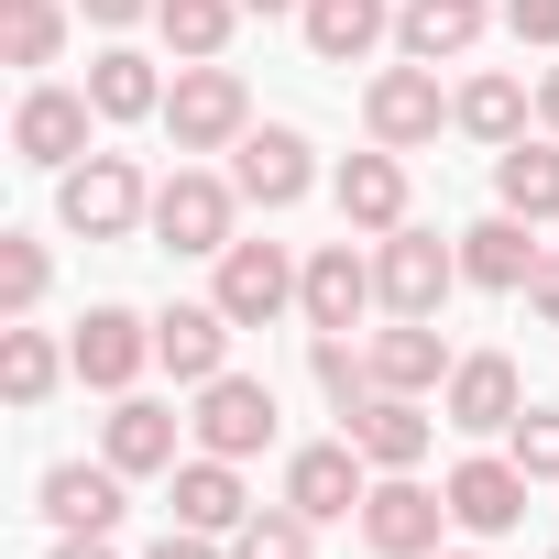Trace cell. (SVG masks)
<instances>
[{"label":"cell","mask_w":559,"mask_h":559,"mask_svg":"<svg viewBox=\"0 0 559 559\" xmlns=\"http://www.w3.org/2000/svg\"><path fill=\"white\" fill-rule=\"evenodd\" d=\"M78 12H88V23H143L154 0H78Z\"/></svg>","instance_id":"cell-39"},{"label":"cell","mask_w":559,"mask_h":559,"mask_svg":"<svg viewBox=\"0 0 559 559\" xmlns=\"http://www.w3.org/2000/svg\"><path fill=\"white\" fill-rule=\"evenodd\" d=\"M395 45H406L417 67L472 56V45H483V0H406V12H395Z\"/></svg>","instance_id":"cell-24"},{"label":"cell","mask_w":559,"mask_h":559,"mask_svg":"<svg viewBox=\"0 0 559 559\" xmlns=\"http://www.w3.org/2000/svg\"><path fill=\"white\" fill-rule=\"evenodd\" d=\"M450 121H461L472 143H515V121H526V88H515V78H472Z\"/></svg>","instance_id":"cell-31"},{"label":"cell","mask_w":559,"mask_h":559,"mask_svg":"<svg viewBox=\"0 0 559 559\" xmlns=\"http://www.w3.org/2000/svg\"><path fill=\"white\" fill-rule=\"evenodd\" d=\"M526 297H537V319H548V330H559V252H548V263H537V286H526Z\"/></svg>","instance_id":"cell-38"},{"label":"cell","mask_w":559,"mask_h":559,"mask_svg":"<svg viewBox=\"0 0 559 559\" xmlns=\"http://www.w3.org/2000/svg\"><path fill=\"white\" fill-rule=\"evenodd\" d=\"M45 515H56L67 537H110V526H121V461H99V472H88V461H56V472H45Z\"/></svg>","instance_id":"cell-21"},{"label":"cell","mask_w":559,"mask_h":559,"mask_svg":"<svg viewBox=\"0 0 559 559\" xmlns=\"http://www.w3.org/2000/svg\"><path fill=\"white\" fill-rule=\"evenodd\" d=\"M165 132H176V154H230L241 132H252V88L209 56V67H176V88H165Z\"/></svg>","instance_id":"cell-1"},{"label":"cell","mask_w":559,"mask_h":559,"mask_svg":"<svg viewBox=\"0 0 559 559\" xmlns=\"http://www.w3.org/2000/svg\"><path fill=\"white\" fill-rule=\"evenodd\" d=\"M56 373H67V362H56V341H45V330H23V319L0 330V395H12V406H45V395H56Z\"/></svg>","instance_id":"cell-29"},{"label":"cell","mask_w":559,"mask_h":559,"mask_svg":"<svg viewBox=\"0 0 559 559\" xmlns=\"http://www.w3.org/2000/svg\"><path fill=\"white\" fill-rule=\"evenodd\" d=\"M88 110H99V99H78V88H34V99L12 110V154H23V165H78V154H88Z\"/></svg>","instance_id":"cell-15"},{"label":"cell","mask_w":559,"mask_h":559,"mask_svg":"<svg viewBox=\"0 0 559 559\" xmlns=\"http://www.w3.org/2000/svg\"><path fill=\"white\" fill-rule=\"evenodd\" d=\"M154 362L176 373V384H219L230 373V308L209 297V308H165L154 319Z\"/></svg>","instance_id":"cell-12"},{"label":"cell","mask_w":559,"mask_h":559,"mask_svg":"<svg viewBox=\"0 0 559 559\" xmlns=\"http://www.w3.org/2000/svg\"><path fill=\"white\" fill-rule=\"evenodd\" d=\"M241 12H308V0H241Z\"/></svg>","instance_id":"cell-42"},{"label":"cell","mask_w":559,"mask_h":559,"mask_svg":"<svg viewBox=\"0 0 559 559\" xmlns=\"http://www.w3.org/2000/svg\"><path fill=\"white\" fill-rule=\"evenodd\" d=\"M297 286H308V274L286 263V241H230L209 297L230 308V330H263V319H286V308H297Z\"/></svg>","instance_id":"cell-5"},{"label":"cell","mask_w":559,"mask_h":559,"mask_svg":"<svg viewBox=\"0 0 559 559\" xmlns=\"http://www.w3.org/2000/svg\"><path fill=\"white\" fill-rule=\"evenodd\" d=\"M230 209H241V187L176 165V176L154 187V241H165V252H230Z\"/></svg>","instance_id":"cell-6"},{"label":"cell","mask_w":559,"mask_h":559,"mask_svg":"<svg viewBox=\"0 0 559 559\" xmlns=\"http://www.w3.org/2000/svg\"><path fill=\"white\" fill-rule=\"evenodd\" d=\"M461 559H483V548H461Z\"/></svg>","instance_id":"cell-43"},{"label":"cell","mask_w":559,"mask_h":559,"mask_svg":"<svg viewBox=\"0 0 559 559\" xmlns=\"http://www.w3.org/2000/svg\"><path fill=\"white\" fill-rule=\"evenodd\" d=\"M67 362H78V384L132 395V373L154 362V319H132V308H88V319H78V341H67Z\"/></svg>","instance_id":"cell-8"},{"label":"cell","mask_w":559,"mask_h":559,"mask_svg":"<svg viewBox=\"0 0 559 559\" xmlns=\"http://www.w3.org/2000/svg\"><path fill=\"white\" fill-rule=\"evenodd\" d=\"M88 99H99V121H143V110H165V78H154L143 56H121V45H110V56L88 67Z\"/></svg>","instance_id":"cell-27"},{"label":"cell","mask_w":559,"mask_h":559,"mask_svg":"<svg viewBox=\"0 0 559 559\" xmlns=\"http://www.w3.org/2000/svg\"><path fill=\"white\" fill-rule=\"evenodd\" d=\"M384 23H395L384 0H308V45H319L330 67H352V56H373V45H384Z\"/></svg>","instance_id":"cell-26"},{"label":"cell","mask_w":559,"mask_h":559,"mask_svg":"<svg viewBox=\"0 0 559 559\" xmlns=\"http://www.w3.org/2000/svg\"><path fill=\"white\" fill-rule=\"evenodd\" d=\"M198 450H219V461H252V450H274V384H252V373H219V384H198Z\"/></svg>","instance_id":"cell-9"},{"label":"cell","mask_w":559,"mask_h":559,"mask_svg":"<svg viewBox=\"0 0 559 559\" xmlns=\"http://www.w3.org/2000/svg\"><path fill=\"white\" fill-rule=\"evenodd\" d=\"M428 439H439V428L417 417V395H362V406H352V450H362L373 472H417Z\"/></svg>","instance_id":"cell-20"},{"label":"cell","mask_w":559,"mask_h":559,"mask_svg":"<svg viewBox=\"0 0 559 559\" xmlns=\"http://www.w3.org/2000/svg\"><path fill=\"white\" fill-rule=\"evenodd\" d=\"M143 559H219V548H209V537H198V526H165V537H154V548H143Z\"/></svg>","instance_id":"cell-37"},{"label":"cell","mask_w":559,"mask_h":559,"mask_svg":"<svg viewBox=\"0 0 559 559\" xmlns=\"http://www.w3.org/2000/svg\"><path fill=\"white\" fill-rule=\"evenodd\" d=\"M99 450H110L121 472H176V406L121 395V406H110V428H99Z\"/></svg>","instance_id":"cell-23"},{"label":"cell","mask_w":559,"mask_h":559,"mask_svg":"<svg viewBox=\"0 0 559 559\" xmlns=\"http://www.w3.org/2000/svg\"><path fill=\"white\" fill-rule=\"evenodd\" d=\"M439 493H450V526H472V537H504V526L526 515V493H537V483H526L515 461H461Z\"/></svg>","instance_id":"cell-19"},{"label":"cell","mask_w":559,"mask_h":559,"mask_svg":"<svg viewBox=\"0 0 559 559\" xmlns=\"http://www.w3.org/2000/svg\"><path fill=\"white\" fill-rule=\"evenodd\" d=\"M362 472H373V461H362V450H352V428H341V439H319V450H297V461H286V504H297V515H319V526H330V515H362V493H373Z\"/></svg>","instance_id":"cell-10"},{"label":"cell","mask_w":559,"mask_h":559,"mask_svg":"<svg viewBox=\"0 0 559 559\" xmlns=\"http://www.w3.org/2000/svg\"><path fill=\"white\" fill-rule=\"evenodd\" d=\"M154 23H165V45H176L187 67H209V56L230 45V23H241V0H154Z\"/></svg>","instance_id":"cell-28"},{"label":"cell","mask_w":559,"mask_h":559,"mask_svg":"<svg viewBox=\"0 0 559 559\" xmlns=\"http://www.w3.org/2000/svg\"><path fill=\"white\" fill-rule=\"evenodd\" d=\"M515 417H526V384H515V362H504V352H472V362H450V428L493 439V428H515Z\"/></svg>","instance_id":"cell-17"},{"label":"cell","mask_w":559,"mask_h":559,"mask_svg":"<svg viewBox=\"0 0 559 559\" xmlns=\"http://www.w3.org/2000/svg\"><path fill=\"white\" fill-rule=\"evenodd\" d=\"M67 230L78 241H121L132 219H154V187H143V165L132 154H88V165H67Z\"/></svg>","instance_id":"cell-2"},{"label":"cell","mask_w":559,"mask_h":559,"mask_svg":"<svg viewBox=\"0 0 559 559\" xmlns=\"http://www.w3.org/2000/svg\"><path fill=\"white\" fill-rule=\"evenodd\" d=\"M548 559H559V548H548Z\"/></svg>","instance_id":"cell-44"},{"label":"cell","mask_w":559,"mask_h":559,"mask_svg":"<svg viewBox=\"0 0 559 559\" xmlns=\"http://www.w3.org/2000/svg\"><path fill=\"white\" fill-rule=\"evenodd\" d=\"M537 219H515V209H493V219H472L461 230V274L472 286H493V297H515V286H537Z\"/></svg>","instance_id":"cell-11"},{"label":"cell","mask_w":559,"mask_h":559,"mask_svg":"<svg viewBox=\"0 0 559 559\" xmlns=\"http://www.w3.org/2000/svg\"><path fill=\"white\" fill-rule=\"evenodd\" d=\"M439 526H450V493H428L417 472H384V483L362 493V548H373V559H428Z\"/></svg>","instance_id":"cell-3"},{"label":"cell","mask_w":559,"mask_h":559,"mask_svg":"<svg viewBox=\"0 0 559 559\" xmlns=\"http://www.w3.org/2000/svg\"><path fill=\"white\" fill-rule=\"evenodd\" d=\"M308 373H319V384H330L341 406H362V395H384V384H373V352H352L341 330H319V352H308Z\"/></svg>","instance_id":"cell-34"},{"label":"cell","mask_w":559,"mask_h":559,"mask_svg":"<svg viewBox=\"0 0 559 559\" xmlns=\"http://www.w3.org/2000/svg\"><path fill=\"white\" fill-rule=\"evenodd\" d=\"M373 286H384V308H395V319H439V297L461 286V252H450L439 230H384Z\"/></svg>","instance_id":"cell-4"},{"label":"cell","mask_w":559,"mask_h":559,"mask_svg":"<svg viewBox=\"0 0 559 559\" xmlns=\"http://www.w3.org/2000/svg\"><path fill=\"white\" fill-rule=\"evenodd\" d=\"M45 241H23V230H0V308H12V319H34L45 308Z\"/></svg>","instance_id":"cell-33"},{"label":"cell","mask_w":559,"mask_h":559,"mask_svg":"<svg viewBox=\"0 0 559 559\" xmlns=\"http://www.w3.org/2000/svg\"><path fill=\"white\" fill-rule=\"evenodd\" d=\"M537 121H548V132H559V67H548V78H537Z\"/></svg>","instance_id":"cell-40"},{"label":"cell","mask_w":559,"mask_h":559,"mask_svg":"<svg viewBox=\"0 0 559 559\" xmlns=\"http://www.w3.org/2000/svg\"><path fill=\"white\" fill-rule=\"evenodd\" d=\"M504 439H515V450H504V461H515V472H526V483H559V406H526V417H515V428H504Z\"/></svg>","instance_id":"cell-35"},{"label":"cell","mask_w":559,"mask_h":559,"mask_svg":"<svg viewBox=\"0 0 559 559\" xmlns=\"http://www.w3.org/2000/svg\"><path fill=\"white\" fill-rule=\"evenodd\" d=\"M330 198H341V219H352V230H406V165H395V143H373V154H341Z\"/></svg>","instance_id":"cell-16"},{"label":"cell","mask_w":559,"mask_h":559,"mask_svg":"<svg viewBox=\"0 0 559 559\" xmlns=\"http://www.w3.org/2000/svg\"><path fill=\"white\" fill-rule=\"evenodd\" d=\"M450 110H461V99H439V67H417V56H406V67H384V78L362 88V121H373V143H395V154H406V143H428Z\"/></svg>","instance_id":"cell-7"},{"label":"cell","mask_w":559,"mask_h":559,"mask_svg":"<svg viewBox=\"0 0 559 559\" xmlns=\"http://www.w3.org/2000/svg\"><path fill=\"white\" fill-rule=\"evenodd\" d=\"M308 176H319V165H308L297 132H241V143H230V187H241L252 209H297Z\"/></svg>","instance_id":"cell-13"},{"label":"cell","mask_w":559,"mask_h":559,"mask_svg":"<svg viewBox=\"0 0 559 559\" xmlns=\"http://www.w3.org/2000/svg\"><path fill=\"white\" fill-rule=\"evenodd\" d=\"M308 526L319 515H297V504H252L241 537H230V559H308Z\"/></svg>","instance_id":"cell-32"},{"label":"cell","mask_w":559,"mask_h":559,"mask_svg":"<svg viewBox=\"0 0 559 559\" xmlns=\"http://www.w3.org/2000/svg\"><path fill=\"white\" fill-rule=\"evenodd\" d=\"M241 515H252V493H241V461H219V450L176 461V526H198V537H241Z\"/></svg>","instance_id":"cell-18"},{"label":"cell","mask_w":559,"mask_h":559,"mask_svg":"<svg viewBox=\"0 0 559 559\" xmlns=\"http://www.w3.org/2000/svg\"><path fill=\"white\" fill-rule=\"evenodd\" d=\"M56 559H110V537H67V548H56Z\"/></svg>","instance_id":"cell-41"},{"label":"cell","mask_w":559,"mask_h":559,"mask_svg":"<svg viewBox=\"0 0 559 559\" xmlns=\"http://www.w3.org/2000/svg\"><path fill=\"white\" fill-rule=\"evenodd\" d=\"M504 34L515 45H559V0H504Z\"/></svg>","instance_id":"cell-36"},{"label":"cell","mask_w":559,"mask_h":559,"mask_svg":"<svg viewBox=\"0 0 559 559\" xmlns=\"http://www.w3.org/2000/svg\"><path fill=\"white\" fill-rule=\"evenodd\" d=\"M439 373H450L439 319H395V330H373V384H384V395H428Z\"/></svg>","instance_id":"cell-22"},{"label":"cell","mask_w":559,"mask_h":559,"mask_svg":"<svg viewBox=\"0 0 559 559\" xmlns=\"http://www.w3.org/2000/svg\"><path fill=\"white\" fill-rule=\"evenodd\" d=\"M56 45H67L56 0H0V56H12V67H56Z\"/></svg>","instance_id":"cell-30"},{"label":"cell","mask_w":559,"mask_h":559,"mask_svg":"<svg viewBox=\"0 0 559 559\" xmlns=\"http://www.w3.org/2000/svg\"><path fill=\"white\" fill-rule=\"evenodd\" d=\"M493 198H504L515 219H559V143H526V132H515V143L493 154Z\"/></svg>","instance_id":"cell-25"},{"label":"cell","mask_w":559,"mask_h":559,"mask_svg":"<svg viewBox=\"0 0 559 559\" xmlns=\"http://www.w3.org/2000/svg\"><path fill=\"white\" fill-rule=\"evenodd\" d=\"M373 297H384V286H373V263H362L352 241H319V252H308V286H297L308 330H352V319H362Z\"/></svg>","instance_id":"cell-14"}]
</instances>
